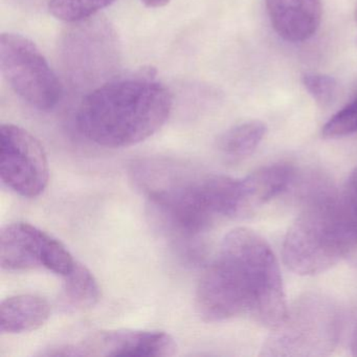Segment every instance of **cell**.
<instances>
[{
    "label": "cell",
    "instance_id": "6da1fadb",
    "mask_svg": "<svg viewBox=\"0 0 357 357\" xmlns=\"http://www.w3.org/2000/svg\"><path fill=\"white\" fill-rule=\"evenodd\" d=\"M195 303L208 323L248 314L275 327L288 306L279 263L266 240L248 227L227 234L198 283Z\"/></svg>",
    "mask_w": 357,
    "mask_h": 357
},
{
    "label": "cell",
    "instance_id": "7a4b0ae2",
    "mask_svg": "<svg viewBox=\"0 0 357 357\" xmlns=\"http://www.w3.org/2000/svg\"><path fill=\"white\" fill-rule=\"evenodd\" d=\"M173 100L153 75H132L105 83L83 99L77 124L89 141L106 148L137 145L168 121Z\"/></svg>",
    "mask_w": 357,
    "mask_h": 357
},
{
    "label": "cell",
    "instance_id": "3957f363",
    "mask_svg": "<svg viewBox=\"0 0 357 357\" xmlns=\"http://www.w3.org/2000/svg\"><path fill=\"white\" fill-rule=\"evenodd\" d=\"M130 174L160 227L181 241H194L217 219L225 218L221 175L204 174L168 160H139Z\"/></svg>",
    "mask_w": 357,
    "mask_h": 357
},
{
    "label": "cell",
    "instance_id": "277c9868",
    "mask_svg": "<svg viewBox=\"0 0 357 357\" xmlns=\"http://www.w3.org/2000/svg\"><path fill=\"white\" fill-rule=\"evenodd\" d=\"M356 252L357 213L328 185L311 188L284 239L286 266L296 275H319Z\"/></svg>",
    "mask_w": 357,
    "mask_h": 357
},
{
    "label": "cell",
    "instance_id": "5b68a950",
    "mask_svg": "<svg viewBox=\"0 0 357 357\" xmlns=\"http://www.w3.org/2000/svg\"><path fill=\"white\" fill-rule=\"evenodd\" d=\"M342 314L337 305L319 294H306L288 307L284 319L271 329L262 356H326L340 342Z\"/></svg>",
    "mask_w": 357,
    "mask_h": 357
},
{
    "label": "cell",
    "instance_id": "8992f818",
    "mask_svg": "<svg viewBox=\"0 0 357 357\" xmlns=\"http://www.w3.org/2000/svg\"><path fill=\"white\" fill-rule=\"evenodd\" d=\"M0 70L10 89L35 109L50 112L61 100L57 75L38 47L22 35H0Z\"/></svg>",
    "mask_w": 357,
    "mask_h": 357
},
{
    "label": "cell",
    "instance_id": "52a82bcc",
    "mask_svg": "<svg viewBox=\"0 0 357 357\" xmlns=\"http://www.w3.org/2000/svg\"><path fill=\"white\" fill-rule=\"evenodd\" d=\"M0 150L3 183L22 197L41 195L50 181L49 160L43 144L22 127L3 124Z\"/></svg>",
    "mask_w": 357,
    "mask_h": 357
},
{
    "label": "cell",
    "instance_id": "ba28073f",
    "mask_svg": "<svg viewBox=\"0 0 357 357\" xmlns=\"http://www.w3.org/2000/svg\"><path fill=\"white\" fill-rule=\"evenodd\" d=\"M76 263L61 241L30 223H9L0 231V265L6 271L45 268L66 277Z\"/></svg>",
    "mask_w": 357,
    "mask_h": 357
},
{
    "label": "cell",
    "instance_id": "9c48e42d",
    "mask_svg": "<svg viewBox=\"0 0 357 357\" xmlns=\"http://www.w3.org/2000/svg\"><path fill=\"white\" fill-rule=\"evenodd\" d=\"M54 356L168 357L176 353L177 344L164 331L107 330L91 334L76 344L53 349Z\"/></svg>",
    "mask_w": 357,
    "mask_h": 357
},
{
    "label": "cell",
    "instance_id": "30bf717a",
    "mask_svg": "<svg viewBox=\"0 0 357 357\" xmlns=\"http://www.w3.org/2000/svg\"><path fill=\"white\" fill-rule=\"evenodd\" d=\"M294 179V169L287 164L263 167L238 179L234 219L255 214L267 202L283 193Z\"/></svg>",
    "mask_w": 357,
    "mask_h": 357
},
{
    "label": "cell",
    "instance_id": "8fae6325",
    "mask_svg": "<svg viewBox=\"0 0 357 357\" xmlns=\"http://www.w3.org/2000/svg\"><path fill=\"white\" fill-rule=\"evenodd\" d=\"M271 26L288 43L314 36L321 22V0H265Z\"/></svg>",
    "mask_w": 357,
    "mask_h": 357
},
{
    "label": "cell",
    "instance_id": "7c38bea8",
    "mask_svg": "<svg viewBox=\"0 0 357 357\" xmlns=\"http://www.w3.org/2000/svg\"><path fill=\"white\" fill-rule=\"evenodd\" d=\"M51 315V306L37 294L9 296L0 304L1 334H20L43 327Z\"/></svg>",
    "mask_w": 357,
    "mask_h": 357
},
{
    "label": "cell",
    "instance_id": "4fadbf2b",
    "mask_svg": "<svg viewBox=\"0 0 357 357\" xmlns=\"http://www.w3.org/2000/svg\"><path fill=\"white\" fill-rule=\"evenodd\" d=\"M64 278L60 303L68 311H84L93 308L101 296L99 284L85 265L77 262Z\"/></svg>",
    "mask_w": 357,
    "mask_h": 357
},
{
    "label": "cell",
    "instance_id": "5bb4252c",
    "mask_svg": "<svg viewBox=\"0 0 357 357\" xmlns=\"http://www.w3.org/2000/svg\"><path fill=\"white\" fill-rule=\"evenodd\" d=\"M266 131V125L261 121L241 123L221 135L217 147L227 162H239L254 153Z\"/></svg>",
    "mask_w": 357,
    "mask_h": 357
},
{
    "label": "cell",
    "instance_id": "9a60e30c",
    "mask_svg": "<svg viewBox=\"0 0 357 357\" xmlns=\"http://www.w3.org/2000/svg\"><path fill=\"white\" fill-rule=\"evenodd\" d=\"M116 0H50L49 11L64 22H79L109 7Z\"/></svg>",
    "mask_w": 357,
    "mask_h": 357
},
{
    "label": "cell",
    "instance_id": "2e32d148",
    "mask_svg": "<svg viewBox=\"0 0 357 357\" xmlns=\"http://www.w3.org/2000/svg\"><path fill=\"white\" fill-rule=\"evenodd\" d=\"M324 137L340 139L357 135V99L336 112L323 127Z\"/></svg>",
    "mask_w": 357,
    "mask_h": 357
},
{
    "label": "cell",
    "instance_id": "e0dca14e",
    "mask_svg": "<svg viewBox=\"0 0 357 357\" xmlns=\"http://www.w3.org/2000/svg\"><path fill=\"white\" fill-rule=\"evenodd\" d=\"M302 83L307 93L321 107H327L333 102L337 91L335 79L327 75L306 74Z\"/></svg>",
    "mask_w": 357,
    "mask_h": 357
},
{
    "label": "cell",
    "instance_id": "ac0fdd59",
    "mask_svg": "<svg viewBox=\"0 0 357 357\" xmlns=\"http://www.w3.org/2000/svg\"><path fill=\"white\" fill-rule=\"evenodd\" d=\"M342 196L349 206L357 213V168L351 173Z\"/></svg>",
    "mask_w": 357,
    "mask_h": 357
},
{
    "label": "cell",
    "instance_id": "d6986e66",
    "mask_svg": "<svg viewBox=\"0 0 357 357\" xmlns=\"http://www.w3.org/2000/svg\"><path fill=\"white\" fill-rule=\"evenodd\" d=\"M141 1L146 7L158 9V8H162L168 5L171 0H141Z\"/></svg>",
    "mask_w": 357,
    "mask_h": 357
},
{
    "label": "cell",
    "instance_id": "ffe728a7",
    "mask_svg": "<svg viewBox=\"0 0 357 357\" xmlns=\"http://www.w3.org/2000/svg\"><path fill=\"white\" fill-rule=\"evenodd\" d=\"M351 351L354 356H357V326L355 327L352 338H351Z\"/></svg>",
    "mask_w": 357,
    "mask_h": 357
},
{
    "label": "cell",
    "instance_id": "44dd1931",
    "mask_svg": "<svg viewBox=\"0 0 357 357\" xmlns=\"http://www.w3.org/2000/svg\"><path fill=\"white\" fill-rule=\"evenodd\" d=\"M355 20L357 22V3L356 7H355Z\"/></svg>",
    "mask_w": 357,
    "mask_h": 357
}]
</instances>
